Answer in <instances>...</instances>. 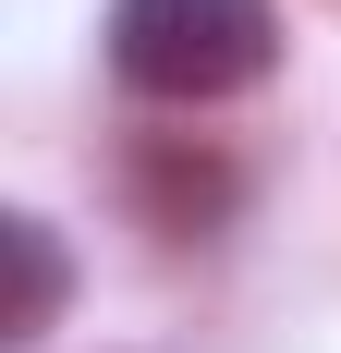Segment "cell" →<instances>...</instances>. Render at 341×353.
I'll return each mask as SVG.
<instances>
[{
  "instance_id": "6da1fadb",
  "label": "cell",
  "mask_w": 341,
  "mask_h": 353,
  "mask_svg": "<svg viewBox=\"0 0 341 353\" xmlns=\"http://www.w3.org/2000/svg\"><path fill=\"white\" fill-rule=\"evenodd\" d=\"M280 61V12L269 0H110V73L135 98H170V110H207L256 85Z\"/></svg>"
},
{
  "instance_id": "7a4b0ae2",
  "label": "cell",
  "mask_w": 341,
  "mask_h": 353,
  "mask_svg": "<svg viewBox=\"0 0 341 353\" xmlns=\"http://www.w3.org/2000/svg\"><path fill=\"white\" fill-rule=\"evenodd\" d=\"M61 317V244H49V219H0V329L12 341H37V329Z\"/></svg>"
}]
</instances>
